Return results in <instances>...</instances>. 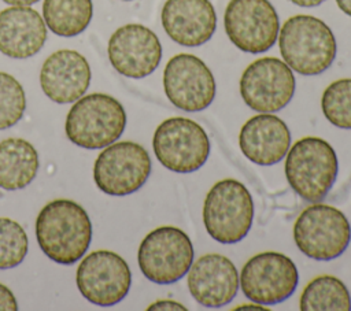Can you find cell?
Returning a JSON list of instances; mask_svg holds the SVG:
<instances>
[{
    "mask_svg": "<svg viewBox=\"0 0 351 311\" xmlns=\"http://www.w3.org/2000/svg\"><path fill=\"white\" fill-rule=\"evenodd\" d=\"M36 237L41 251L51 260L73 264L90 245L89 215L73 200H52L41 208L36 219Z\"/></svg>",
    "mask_w": 351,
    "mask_h": 311,
    "instance_id": "1",
    "label": "cell"
},
{
    "mask_svg": "<svg viewBox=\"0 0 351 311\" xmlns=\"http://www.w3.org/2000/svg\"><path fill=\"white\" fill-rule=\"evenodd\" d=\"M284 62L302 75H318L336 58V38L330 27L313 15L288 18L278 32Z\"/></svg>",
    "mask_w": 351,
    "mask_h": 311,
    "instance_id": "2",
    "label": "cell"
},
{
    "mask_svg": "<svg viewBox=\"0 0 351 311\" xmlns=\"http://www.w3.org/2000/svg\"><path fill=\"white\" fill-rule=\"evenodd\" d=\"M125 126L126 112L117 99L106 93H90L73 104L66 116L64 132L73 144L100 149L115 142Z\"/></svg>",
    "mask_w": 351,
    "mask_h": 311,
    "instance_id": "3",
    "label": "cell"
},
{
    "mask_svg": "<svg viewBox=\"0 0 351 311\" xmlns=\"http://www.w3.org/2000/svg\"><path fill=\"white\" fill-rule=\"evenodd\" d=\"M337 170L336 152L324 138L303 137L287 152V181L306 201H321L333 186Z\"/></svg>",
    "mask_w": 351,
    "mask_h": 311,
    "instance_id": "4",
    "label": "cell"
},
{
    "mask_svg": "<svg viewBox=\"0 0 351 311\" xmlns=\"http://www.w3.org/2000/svg\"><path fill=\"white\" fill-rule=\"evenodd\" d=\"M254 219L250 190L237 179L225 178L211 186L203 204V223L207 233L221 244L241 241Z\"/></svg>",
    "mask_w": 351,
    "mask_h": 311,
    "instance_id": "5",
    "label": "cell"
},
{
    "mask_svg": "<svg viewBox=\"0 0 351 311\" xmlns=\"http://www.w3.org/2000/svg\"><path fill=\"white\" fill-rule=\"evenodd\" d=\"M293 240L306 256L328 262L347 249L351 226L339 208L317 201L306 207L296 218Z\"/></svg>",
    "mask_w": 351,
    "mask_h": 311,
    "instance_id": "6",
    "label": "cell"
},
{
    "mask_svg": "<svg viewBox=\"0 0 351 311\" xmlns=\"http://www.w3.org/2000/svg\"><path fill=\"white\" fill-rule=\"evenodd\" d=\"M193 255V244L184 230L160 226L143 238L137 260L145 278L159 285H169L188 273Z\"/></svg>",
    "mask_w": 351,
    "mask_h": 311,
    "instance_id": "7",
    "label": "cell"
},
{
    "mask_svg": "<svg viewBox=\"0 0 351 311\" xmlns=\"http://www.w3.org/2000/svg\"><path fill=\"white\" fill-rule=\"evenodd\" d=\"M152 147L159 163L180 174L199 170L210 155V140L204 129L184 116L163 121L154 133Z\"/></svg>",
    "mask_w": 351,
    "mask_h": 311,
    "instance_id": "8",
    "label": "cell"
},
{
    "mask_svg": "<svg viewBox=\"0 0 351 311\" xmlns=\"http://www.w3.org/2000/svg\"><path fill=\"white\" fill-rule=\"evenodd\" d=\"M151 173L147 149L133 141L107 145L96 158L93 179L96 186L110 196H126L138 190Z\"/></svg>",
    "mask_w": 351,
    "mask_h": 311,
    "instance_id": "9",
    "label": "cell"
},
{
    "mask_svg": "<svg viewBox=\"0 0 351 311\" xmlns=\"http://www.w3.org/2000/svg\"><path fill=\"white\" fill-rule=\"evenodd\" d=\"M223 26L232 44L248 53L269 51L280 32L277 11L269 0H230Z\"/></svg>",
    "mask_w": 351,
    "mask_h": 311,
    "instance_id": "10",
    "label": "cell"
},
{
    "mask_svg": "<svg viewBox=\"0 0 351 311\" xmlns=\"http://www.w3.org/2000/svg\"><path fill=\"white\" fill-rule=\"evenodd\" d=\"M240 286L245 297L262 306L288 299L296 289L299 273L295 263L280 252H261L243 266Z\"/></svg>",
    "mask_w": 351,
    "mask_h": 311,
    "instance_id": "11",
    "label": "cell"
},
{
    "mask_svg": "<svg viewBox=\"0 0 351 311\" xmlns=\"http://www.w3.org/2000/svg\"><path fill=\"white\" fill-rule=\"evenodd\" d=\"M292 69L278 58L265 56L250 63L240 78L244 103L258 112H276L288 105L295 93Z\"/></svg>",
    "mask_w": 351,
    "mask_h": 311,
    "instance_id": "12",
    "label": "cell"
},
{
    "mask_svg": "<svg viewBox=\"0 0 351 311\" xmlns=\"http://www.w3.org/2000/svg\"><path fill=\"white\" fill-rule=\"evenodd\" d=\"M75 282L88 301L100 307H111L128 295L132 273L122 256L112 251L99 249L81 260Z\"/></svg>",
    "mask_w": 351,
    "mask_h": 311,
    "instance_id": "13",
    "label": "cell"
},
{
    "mask_svg": "<svg viewBox=\"0 0 351 311\" xmlns=\"http://www.w3.org/2000/svg\"><path fill=\"white\" fill-rule=\"evenodd\" d=\"M167 99L186 112L206 110L215 97V79L208 66L191 53L174 55L163 71Z\"/></svg>",
    "mask_w": 351,
    "mask_h": 311,
    "instance_id": "14",
    "label": "cell"
},
{
    "mask_svg": "<svg viewBox=\"0 0 351 311\" xmlns=\"http://www.w3.org/2000/svg\"><path fill=\"white\" fill-rule=\"evenodd\" d=\"M107 53L119 74L138 79L156 70L162 59V45L158 36L147 26L128 23L111 34Z\"/></svg>",
    "mask_w": 351,
    "mask_h": 311,
    "instance_id": "15",
    "label": "cell"
},
{
    "mask_svg": "<svg viewBox=\"0 0 351 311\" xmlns=\"http://www.w3.org/2000/svg\"><path fill=\"white\" fill-rule=\"evenodd\" d=\"M188 289L192 297L208 308L229 304L239 289V273L233 262L221 253H206L188 270Z\"/></svg>",
    "mask_w": 351,
    "mask_h": 311,
    "instance_id": "16",
    "label": "cell"
},
{
    "mask_svg": "<svg viewBox=\"0 0 351 311\" xmlns=\"http://www.w3.org/2000/svg\"><path fill=\"white\" fill-rule=\"evenodd\" d=\"M90 84L88 60L77 51L59 49L43 63L40 85L44 95L58 104L74 103Z\"/></svg>",
    "mask_w": 351,
    "mask_h": 311,
    "instance_id": "17",
    "label": "cell"
},
{
    "mask_svg": "<svg viewBox=\"0 0 351 311\" xmlns=\"http://www.w3.org/2000/svg\"><path fill=\"white\" fill-rule=\"evenodd\" d=\"M162 26L174 42L199 47L215 32V8L210 0H166L162 8Z\"/></svg>",
    "mask_w": 351,
    "mask_h": 311,
    "instance_id": "18",
    "label": "cell"
},
{
    "mask_svg": "<svg viewBox=\"0 0 351 311\" xmlns=\"http://www.w3.org/2000/svg\"><path fill=\"white\" fill-rule=\"evenodd\" d=\"M239 145L243 155L259 166L278 163L291 145L287 123L270 112L251 116L240 129Z\"/></svg>",
    "mask_w": 351,
    "mask_h": 311,
    "instance_id": "19",
    "label": "cell"
},
{
    "mask_svg": "<svg viewBox=\"0 0 351 311\" xmlns=\"http://www.w3.org/2000/svg\"><path fill=\"white\" fill-rule=\"evenodd\" d=\"M47 26L29 5H11L0 11V52L8 58L26 59L45 44Z\"/></svg>",
    "mask_w": 351,
    "mask_h": 311,
    "instance_id": "20",
    "label": "cell"
},
{
    "mask_svg": "<svg viewBox=\"0 0 351 311\" xmlns=\"http://www.w3.org/2000/svg\"><path fill=\"white\" fill-rule=\"evenodd\" d=\"M38 170V153L23 138L0 141V188L18 190L27 186Z\"/></svg>",
    "mask_w": 351,
    "mask_h": 311,
    "instance_id": "21",
    "label": "cell"
},
{
    "mask_svg": "<svg viewBox=\"0 0 351 311\" xmlns=\"http://www.w3.org/2000/svg\"><path fill=\"white\" fill-rule=\"evenodd\" d=\"M93 15L92 0H44L43 16L48 29L62 37L82 33Z\"/></svg>",
    "mask_w": 351,
    "mask_h": 311,
    "instance_id": "22",
    "label": "cell"
},
{
    "mask_svg": "<svg viewBox=\"0 0 351 311\" xmlns=\"http://www.w3.org/2000/svg\"><path fill=\"white\" fill-rule=\"evenodd\" d=\"M299 308L303 311H350L351 296L341 279L324 274L304 286Z\"/></svg>",
    "mask_w": 351,
    "mask_h": 311,
    "instance_id": "23",
    "label": "cell"
},
{
    "mask_svg": "<svg viewBox=\"0 0 351 311\" xmlns=\"http://www.w3.org/2000/svg\"><path fill=\"white\" fill-rule=\"evenodd\" d=\"M321 108L324 116L339 129H351V78H341L322 93Z\"/></svg>",
    "mask_w": 351,
    "mask_h": 311,
    "instance_id": "24",
    "label": "cell"
},
{
    "mask_svg": "<svg viewBox=\"0 0 351 311\" xmlns=\"http://www.w3.org/2000/svg\"><path fill=\"white\" fill-rule=\"evenodd\" d=\"M27 245L25 229L10 218H0V270L22 263L27 253Z\"/></svg>",
    "mask_w": 351,
    "mask_h": 311,
    "instance_id": "25",
    "label": "cell"
},
{
    "mask_svg": "<svg viewBox=\"0 0 351 311\" xmlns=\"http://www.w3.org/2000/svg\"><path fill=\"white\" fill-rule=\"evenodd\" d=\"M26 108L22 85L11 74L0 71V130L14 126Z\"/></svg>",
    "mask_w": 351,
    "mask_h": 311,
    "instance_id": "26",
    "label": "cell"
},
{
    "mask_svg": "<svg viewBox=\"0 0 351 311\" xmlns=\"http://www.w3.org/2000/svg\"><path fill=\"white\" fill-rule=\"evenodd\" d=\"M18 303L14 293L3 284H0V311H16Z\"/></svg>",
    "mask_w": 351,
    "mask_h": 311,
    "instance_id": "27",
    "label": "cell"
},
{
    "mask_svg": "<svg viewBox=\"0 0 351 311\" xmlns=\"http://www.w3.org/2000/svg\"><path fill=\"white\" fill-rule=\"evenodd\" d=\"M147 310H186L185 306H182L178 301L174 300H158L154 301L151 306H148Z\"/></svg>",
    "mask_w": 351,
    "mask_h": 311,
    "instance_id": "28",
    "label": "cell"
},
{
    "mask_svg": "<svg viewBox=\"0 0 351 311\" xmlns=\"http://www.w3.org/2000/svg\"><path fill=\"white\" fill-rule=\"evenodd\" d=\"M292 1L293 4L299 5V7H317L319 4H322L325 0H289Z\"/></svg>",
    "mask_w": 351,
    "mask_h": 311,
    "instance_id": "29",
    "label": "cell"
},
{
    "mask_svg": "<svg viewBox=\"0 0 351 311\" xmlns=\"http://www.w3.org/2000/svg\"><path fill=\"white\" fill-rule=\"evenodd\" d=\"M337 7L348 16H351V0H336Z\"/></svg>",
    "mask_w": 351,
    "mask_h": 311,
    "instance_id": "30",
    "label": "cell"
},
{
    "mask_svg": "<svg viewBox=\"0 0 351 311\" xmlns=\"http://www.w3.org/2000/svg\"><path fill=\"white\" fill-rule=\"evenodd\" d=\"M3 1L10 5H32L38 0H3Z\"/></svg>",
    "mask_w": 351,
    "mask_h": 311,
    "instance_id": "31",
    "label": "cell"
},
{
    "mask_svg": "<svg viewBox=\"0 0 351 311\" xmlns=\"http://www.w3.org/2000/svg\"><path fill=\"white\" fill-rule=\"evenodd\" d=\"M241 308H255V310H265V307L262 304H255V306H250V304H243V306H239L236 307L234 310H241Z\"/></svg>",
    "mask_w": 351,
    "mask_h": 311,
    "instance_id": "32",
    "label": "cell"
},
{
    "mask_svg": "<svg viewBox=\"0 0 351 311\" xmlns=\"http://www.w3.org/2000/svg\"><path fill=\"white\" fill-rule=\"evenodd\" d=\"M123 1H132V0H123Z\"/></svg>",
    "mask_w": 351,
    "mask_h": 311,
    "instance_id": "33",
    "label": "cell"
}]
</instances>
